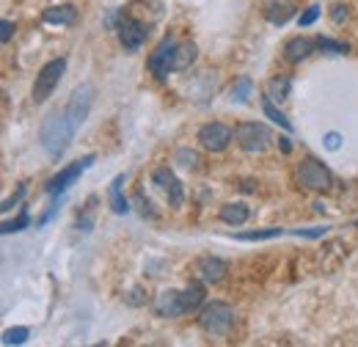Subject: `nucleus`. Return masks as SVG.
<instances>
[{"mask_svg":"<svg viewBox=\"0 0 358 347\" xmlns=\"http://www.w3.org/2000/svg\"><path fill=\"white\" fill-rule=\"evenodd\" d=\"M72 132H75V127L66 116V108L64 111H50L45 122H42V127H39V143L50 157H61L66 152L69 141H72Z\"/></svg>","mask_w":358,"mask_h":347,"instance_id":"f257e3e1","label":"nucleus"},{"mask_svg":"<svg viewBox=\"0 0 358 347\" xmlns=\"http://www.w3.org/2000/svg\"><path fill=\"white\" fill-rule=\"evenodd\" d=\"M234 325V309L224 301H213V304H204L199 311V328L207 334V337H226Z\"/></svg>","mask_w":358,"mask_h":347,"instance_id":"f03ea898","label":"nucleus"},{"mask_svg":"<svg viewBox=\"0 0 358 347\" xmlns=\"http://www.w3.org/2000/svg\"><path fill=\"white\" fill-rule=\"evenodd\" d=\"M234 138H237L240 149H243V152H251V155L265 152V149H270V143H273V132H270V127L262 125V122H243V125L234 130Z\"/></svg>","mask_w":358,"mask_h":347,"instance_id":"7ed1b4c3","label":"nucleus"},{"mask_svg":"<svg viewBox=\"0 0 358 347\" xmlns=\"http://www.w3.org/2000/svg\"><path fill=\"white\" fill-rule=\"evenodd\" d=\"M64 72H66V58H52V61H47L45 66L39 69V75H36V83H34V102H45L47 97L58 88Z\"/></svg>","mask_w":358,"mask_h":347,"instance_id":"20e7f679","label":"nucleus"},{"mask_svg":"<svg viewBox=\"0 0 358 347\" xmlns=\"http://www.w3.org/2000/svg\"><path fill=\"white\" fill-rule=\"evenodd\" d=\"M298 182L306 187V190H331L334 187V174L328 171L320 160H303L298 166Z\"/></svg>","mask_w":358,"mask_h":347,"instance_id":"39448f33","label":"nucleus"},{"mask_svg":"<svg viewBox=\"0 0 358 347\" xmlns=\"http://www.w3.org/2000/svg\"><path fill=\"white\" fill-rule=\"evenodd\" d=\"M91 102H94V86L91 83H83V86H78L72 91L69 105H66V116H69V122H72L75 130H80L83 122L89 119Z\"/></svg>","mask_w":358,"mask_h":347,"instance_id":"423d86ee","label":"nucleus"},{"mask_svg":"<svg viewBox=\"0 0 358 347\" xmlns=\"http://www.w3.org/2000/svg\"><path fill=\"white\" fill-rule=\"evenodd\" d=\"M94 160H96L94 155H86L83 160H78V163L66 166L64 171H58L55 176H52V179H50V182H47L45 190L50 193V196H61V193H64L69 185H75V182L80 179V174L86 171V169H91V163H94Z\"/></svg>","mask_w":358,"mask_h":347,"instance_id":"0eeeda50","label":"nucleus"},{"mask_svg":"<svg viewBox=\"0 0 358 347\" xmlns=\"http://www.w3.org/2000/svg\"><path fill=\"white\" fill-rule=\"evenodd\" d=\"M116 34H119V42L127 52H138L146 42V36H149V28L135 17H122L119 25H116Z\"/></svg>","mask_w":358,"mask_h":347,"instance_id":"6e6552de","label":"nucleus"},{"mask_svg":"<svg viewBox=\"0 0 358 347\" xmlns=\"http://www.w3.org/2000/svg\"><path fill=\"white\" fill-rule=\"evenodd\" d=\"M177 39L174 36H166V39H160V44L155 47V52L149 55V61H146V66H149V72L155 75V78H166L169 72H171V61H174V50H177Z\"/></svg>","mask_w":358,"mask_h":347,"instance_id":"1a4fd4ad","label":"nucleus"},{"mask_svg":"<svg viewBox=\"0 0 358 347\" xmlns=\"http://www.w3.org/2000/svg\"><path fill=\"white\" fill-rule=\"evenodd\" d=\"M231 138H234V130L221 125V122H210V125H201L199 127V141L210 152H224L226 146L231 143Z\"/></svg>","mask_w":358,"mask_h":347,"instance_id":"9d476101","label":"nucleus"},{"mask_svg":"<svg viewBox=\"0 0 358 347\" xmlns=\"http://www.w3.org/2000/svg\"><path fill=\"white\" fill-rule=\"evenodd\" d=\"M152 182L166 193V199H169L171 207H182V201H185V187H182V182L174 176V171H171L169 166L155 169V171H152Z\"/></svg>","mask_w":358,"mask_h":347,"instance_id":"9b49d317","label":"nucleus"},{"mask_svg":"<svg viewBox=\"0 0 358 347\" xmlns=\"http://www.w3.org/2000/svg\"><path fill=\"white\" fill-rule=\"evenodd\" d=\"M314 47H317V39H309V36H292L289 42L284 44V58H287L289 64H301V61H306V58L312 55Z\"/></svg>","mask_w":358,"mask_h":347,"instance_id":"f8f14e48","label":"nucleus"},{"mask_svg":"<svg viewBox=\"0 0 358 347\" xmlns=\"http://www.w3.org/2000/svg\"><path fill=\"white\" fill-rule=\"evenodd\" d=\"M196 270H199L204 284H218V281H224V276L229 273V264L224 260H218V257H201Z\"/></svg>","mask_w":358,"mask_h":347,"instance_id":"ddd939ff","label":"nucleus"},{"mask_svg":"<svg viewBox=\"0 0 358 347\" xmlns=\"http://www.w3.org/2000/svg\"><path fill=\"white\" fill-rule=\"evenodd\" d=\"M155 314L157 317H179V314H185L182 311V298H179L177 290H163L155 298Z\"/></svg>","mask_w":358,"mask_h":347,"instance_id":"4468645a","label":"nucleus"},{"mask_svg":"<svg viewBox=\"0 0 358 347\" xmlns=\"http://www.w3.org/2000/svg\"><path fill=\"white\" fill-rule=\"evenodd\" d=\"M199 58V47L193 42H179L174 50V61H171V72H187Z\"/></svg>","mask_w":358,"mask_h":347,"instance_id":"2eb2a0df","label":"nucleus"},{"mask_svg":"<svg viewBox=\"0 0 358 347\" xmlns=\"http://www.w3.org/2000/svg\"><path fill=\"white\" fill-rule=\"evenodd\" d=\"M42 20L50 22V25H72V22L78 20V8H75V6H69V3L50 6V8H45Z\"/></svg>","mask_w":358,"mask_h":347,"instance_id":"dca6fc26","label":"nucleus"},{"mask_svg":"<svg viewBox=\"0 0 358 347\" xmlns=\"http://www.w3.org/2000/svg\"><path fill=\"white\" fill-rule=\"evenodd\" d=\"M265 17H268L270 25H284L295 17V6L292 3H284V0H270L265 6Z\"/></svg>","mask_w":358,"mask_h":347,"instance_id":"f3484780","label":"nucleus"},{"mask_svg":"<svg viewBox=\"0 0 358 347\" xmlns=\"http://www.w3.org/2000/svg\"><path fill=\"white\" fill-rule=\"evenodd\" d=\"M251 215V210H248V204H243V201H231V204H224L221 207V220L229 223V226H243L245 220Z\"/></svg>","mask_w":358,"mask_h":347,"instance_id":"a211bd4d","label":"nucleus"},{"mask_svg":"<svg viewBox=\"0 0 358 347\" xmlns=\"http://www.w3.org/2000/svg\"><path fill=\"white\" fill-rule=\"evenodd\" d=\"M179 298H182V311H185V314H187V311H196L199 306H204V284L193 281L187 290L179 292Z\"/></svg>","mask_w":358,"mask_h":347,"instance_id":"6ab92c4d","label":"nucleus"},{"mask_svg":"<svg viewBox=\"0 0 358 347\" xmlns=\"http://www.w3.org/2000/svg\"><path fill=\"white\" fill-rule=\"evenodd\" d=\"M122 185H124V174H119V176L113 179V185H110V207H113L116 215H127V213H130V204H127V199L122 196Z\"/></svg>","mask_w":358,"mask_h":347,"instance_id":"aec40b11","label":"nucleus"},{"mask_svg":"<svg viewBox=\"0 0 358 347\" xmlns=\"http://www.w3.org/2000/svg\"><path fill=\"white\" fill-rule=\"evenodd\" d=\"M281 234H289V232L278 229V226H270V229H257V232H240L234 237L243 240V243H257V240H273V237H281Z\"/></svg>","mask_w":358,"mask_h":347,"instance_id":"412c9836","label":"nucleus"},{"mask_svg":"<svg viewBox=\"0 0 358 347\" xmlns=\"http://www.w3.org/2000/svg\"><path fill=\"white\" fill-rule=\"evenodd\" d=\"M289 88H292V80L289 78H273L268 83V97L273 102H284V99H289Z\"/></svg>","mask_w":358,"mask_h":347,"instance_id":"4be33fe9","label":"nucleus"},{"mask_svg":"<svg viewBox=\"0 0 358 347\" xmlns=\"http://www.w3.org/2000/svg\"><path fill=\"white\" fill-rule=\"evenodd\" d=\"M262 111H265V116H268L270 122H275L278 127H284V130H292L289 119H287V116H284V113H281V111L273 105V99H270V97H265V102H262Z\"/></svg>","mask_w":358,"mask_h":347,"instance_id":"5701e85b","label":"nucleus"},{"mask_svg":"<svg viewBox=\"0 0 358 347\" xmlns=\"http://www.w3.org/2000/svg\"><path fill=\"white\" fill-rule=\"evenodd\" d=\"M251 88H254V80H251L248 75L237 78V83L231 86V99H234V102H245V99L251 97Z\"/></svg>","mask_w":358,"mask_h":347,"instance_id":"b1692460","label":"nucleus"},{"mask_svg":"<svg viewBox=\"0 0 358 347\" xmlns=\"http://www.w3.org/2000/svg\"><path fill=\"white\" fill-rule=\"evenodd\" d=\"M28 337H31L28 328H8V331L3 334V345H25Z\"/></svg>","mask_w":358,"mask_h":347,"instance_id":"393cba45","label":"nucleus"},{"mask_svg":"<svg viewBox=\"0 0 358 347\" xmlns=\"http://www.w3.org/2000/svg\"><path fill=\"white\" fill-rule=\"evenodd\" d=\"M28 223H31V215L22 210V213H20V218H14V220H3V234H11V232H22Z\"/></svg>","mask_w":358,"mask_h":347,"instance_id":"a878e982","label":"nucleus"},{"mask_svg":"<svg viewBox=\"0 0 358 347\" xmlns=\"http://www.w3.org/2000/svg\"><path fill=\"white\" fill-rule=\"evenodd\" d=\"M317 47L325 50V52H331V55H342V52H348V44L334 42V39H328V36H320V39H317Z\"/></svg>","mask_w":358,"mask_h":347,"instance_id":"bb28decb","label":"nucleus"},{"mask_svg":"<svg viewBox=\"0 0 358 347\" xmlns=\"http://www.w3.org/2000/svg\"><path fill=\"white\" fill-rule=\"evenodd\" d=\"M177 163L179 166H185V169H196L199 166V155L193 152V149H177Z\"/></svg>","mask_w":358,"mask_h":347,"instance_id":"cd10ccee","label":"nucleus"},{"mask_svg":"<svg viewBox=\"0 0 358 347\" xmlns=\"http://www.w3.org/2000/svg\"><path fill=\"white\" fill-rule=\"evenodd\" d=\"M320 11H322V8H320L317 3H312V6H309V8H306L301 17H298V25H301V28H309V25H314V22H317V17H320Z\"/></svg>","mask_w":358,"mask_h":347,"instance_id":"c85d7f7f","label":"nucleus"},{"mask_svg":"<svg viewBox=\"0 0 358 347\" xmlns=\"http://www.w3.org/2000/svg\"><path fill=\"white\" fill-rule=\"evenodd\" d=\"M91 229H94V210L89 207L83 215L78 218V232H91Z\"/></svg>","mask_w":358,"mask_h":347,"instance_id":"c756f323","label":"nucleus"},{"mask_svg":"<svg viewBox=\"0 0 358 347\" xmlns=\"http://www.w3.org/2000/svg\"><path fill=\"white\" fill-rule=\"evenodd\" d=\"M135 204H141V215L146 218H155V210H152V201L149 199H143V193H135Z\"/></svg>","mask_w":358,"mask_h":347,"instance_id":"7c9ffc66","label":"nucleus"},{"mask_svg":"<svg viewBox=\"0 0 358 347\" xmlns=\"http://www.w3.org/2000/svg\"><path fill=\"white\" fill-rule=\"evenodd\" d=\"M25 190H28V187H25V185H20L17 196H11V199H6V201H3V213H8L14 204H20V201H22V196H25Z\"/></svg>","mask_w":358,"mask_h":347,"instance_id":"2f4dec72","label":"nucleus"},{"mask_svg":"<svg viewBox=\"0 0 358 347\" xmlns=\"http://www.w3.org/2000/svg\"><path fill=\"white\" fill-rule=\"evenodd\" d=\"M331 20H334V22H345V20H348V6H345V3H336L334 11H331Z\"/></svg>","mask_w":358,"mask_h":347,"instance_id":"473e14b6","label":"nucleus"},{"mask_svg":"<svg viewBox=\"0 0 358 347\" xmlns=\"http://www.w3.org/2000/svg\"><path fill=\"white\" fill-rule=\"evenodd\" d=\"M11 34H14V22L11 20H3L0 22V39H3V44L11 39Z\"/></svg>","mask_w":358,"mask_h":347,"instance_id":"72a5a7b5","label":"nucleus"},{"mask_svg":"<svg viewBox=\"0 0 358 347\" xmlns=\"http://www.w3.org/2000/svg\"><path fill=\"white\" fill-rule=\"evenodd\" d=\"M339 143H342L339 132H328V135H325V146H328V149H339Z\"/></svg>","mask_w":358,"mask_h":347,"instance_id":"f704fd0d","label":"nucleus"}]
</instances>
